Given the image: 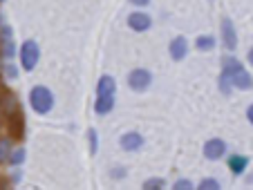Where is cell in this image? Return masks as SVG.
Here are the masks:
<instances>
[{
	"label": "cell",
	"instance_id": "30",
	"mask_svg": "<svg viewBox=\"0 0 253 190\" xmlns=\"http://www.w3.org/2000/svg\"><path fill=\"white\" fill-rule=\"evenodd\" d=\"M0 123H2V110H0Z\"/></svg>",
	"mask_w": 253,
	"mask_h": 190
},
{
	"label": "cell",
	"instance_id": "3",
	"mask_svg": "<svg viewBox=\"0 0 253 190\" xmlns=\"http://www.w3.org/2000/svg\"><path fill=\"white\" fill-rule=\"evenodd\" d=\"M18 58H20V67L23 72H34L36 65L41 61V47L34 38H27L18 45Z\"/></svg>",
	"mask_w": 253,
	"mask_h": 190
},
{
	"label": "cell",
	"instance_id": "18",
	"mask_svg": "<svg viewBox=\"0 0 253 190\" xmlns=\"http://www.w3.org/2000/svg\"><path fill=\"white\" fill-rule=\"evenodd\" d=\"M85 137H87V152H90L92 157L99 154V132H96L94 128H90L85 132Z\"/></svg>",
	"mask_w": 253,
	"mask_h": 190
},
{
	"label": "cell",
	"instance_id": "28",
	"mask_svg": "<svg viewBox=\"0 0 253 190\" xmlns=\"http://www.w3.org/2000/svg\"><path fill=\"white\" fill-rule=\"evenodd\" d=\"M247 121H249V123L253 125V103H251V105H249V108H247Z\"/></svg>",
	"mask_w": 253,
	"mask_h": 190
},
{
	"label": "cell",
	"instance_id": "24",
	"mask_svg": "<svg viewBox=\"0 0 253 190\" xmlns=\"http://www.w3.org/2000/svg\"><path fill=\"white\" fill-rule=\"evenodd\" d=\"M9 38H14V29L9 25H0V40H9Z\"/></svg>",
	"mask_w": 253,
	"mask_h": 190
},
{
	"label": "cell",
	"instance_id": "25",
	"mask_svg": "<svg viewBox=\"0 0 253 190\" xmlns=\"http://www.w3.org/2000/svg\"><path fill=\"white\" fill-rule=\"evenodd\" d=\"M126 172H128V170H126L124 166H117V168H112V170H110V177H112V179H124Z\"/></svg>",
	"mask_w": 253,
	"mask_h": 190
},
{
	"label": "cell",
	"instance_id": "19",
	"mask_svg": "<svg viewBox=\"0 0 253 190\" xmlns=\"http://www.w3.org/2000/svg\"><path fill=\"white\" fill-rule=\"evenodd\" d=\"M166 186L168 184H166V179H164V177H148V179L141 184V188L143 190H164Z\"/></svg>",
	"mask_w": 253,
	"mask_h": 190
},
{
	"label": "cell",
	"instance_id": "10",
	"mask_svg": "<svg viewBox=\"0 0 253 190\" xmlns=\"http://www.w3.org/2000/svg\"><path fill=\"white\" fill-rule=\"evenodd\" d=\"M249 163H251V159H249L247 154H240V152L229 154V152H226V168L231 170V175L242 177L244 172L249 170Z\"/></svg>",
	"mask_w": 253,
	"mask_h": 190
},
{
	"label": "cell",
	"instance_id": "21",
	"mask_svg": "<svg viewBox=\"0 0 253 190\" xmlns=\"http://www.w3.org/2000/svg\"><path fill=\"white\" fill-rule=\"evenodd\" d=\"M197 188H200V190H220L222 184L217 179H211V177H206V179H202L200 184H197Z\"/></svg>",
	"mask_w": 253,
	"mask_h": 190
},
{
	"label": "cell",
	"instance_id": "12",
	"mask_svg": "<svg viewBox=\"0 0 253 190\" xmlns=\"http://www.w3.org/2000/svg\"><path fill=\"white\" fill-rule=\"evenodd\" d=\"M117 105V94H105V96H96L94 99V112L99 116H105V114H110Z\"/></svg>",
	"mask_w": 253,
	"mask_h": 190
},
{
	"label": "cell",
	"instance_id": "9",
	"mask_svg": "<svg viewBox=\"0 0 253 190\" xmlns=\"http://www.w3.org/2000/svg\"><path fill=\"white\" fill-rule=\"evenodd\" d=\"M188 52H191V43H188V38L182 36V34L175 36L170 43H168V54H170V58L175 63H182L184 58L188 56Z\"/></svg>",
	"mask_w": 253,
	"mask_h": 190
},
{
	"label": "cell",
	"instance_id": "5",
	"mask_svg": "<svg viewBox=\"0 0 253 190\" xmlns=\"http://www.w3.org/2000/svg\"><path fill=\"white\" fill-rule=\"evenodd\" d=\"M226 152H229V146H226V141L220 137L206 139L204 146H202V154H204V159H209V161H220V159L226 157Z\"/></svg>",
	"mask_w": 253,
	"mask_h": 190
},
{
	"label": "cell",
	"instance_id": "31",
	"mask_svg": "<svg viewBox=\"0 0 253 190\" xmlns=\"http://www.w3.org/2000/svg\"><path fill=\"white\" fill-rule=\"evenodd\" d=\"M0 87H2V74H0Z\"/></svg>",
	"mask_w": 253,
	"mask_h": 190
},
{
	"label": "cell",
	"instance_id": "22",
	"mask_svg": "<svg viewBox=\"0 0 253 190\" xmlns=\"http://www.w3.org/2000/svg\"><path fill=\"white\" fill-rule=\"evenodd\" d=\"M18 67L14 65V63H9V61H5V65H2V78H16V76H18Z\"/></svg>",
	"mask_w": 253,
	"mask_h": 190
},
{
	"label": "cell",
	"instance_id": "26",
	"mask_svg": "<svg viewBox=\"0 0 253 190\" xmlns=\"http://www.w3.org/2000/svg\"><path fill=\"white\" fill-rule=\"evenodd\" d=\"M20 181H23V166L20 168H14V172H11V184H20Z\"/></svg>",
	"mask_w": 253,
	"mask_h": 190
},
{
	"label": "cell",
	"instance_id": "1",
	"mask_svg": "<svg viewBox=\"0 0 253 190\" xmlns=\"http://www.w3.org/2000/svg\"><path fill=\"white\" fill-rule=\"evenodd\" d=\"M222 74H226V78L231 81L233 90L240 92H249L253 90V76L251 72L244 67V63L240 58H235L233 54H226L222 56Z\"/></svg>",
	"mask_w": 253,
	"mask_h": 190
},
{
	"label": "cell",
	"instance_id": "8",
	"mask_svg": "<svg viewBox=\"0 0 253 190\" xmlns=\"http://www.w3.org/2000/svg\"><path fill=\"white\" fill-rule=\"evenodd\" d=\"M126 23H128V27L132 29V32L143 34V32H148V29L153 27V16H150L148 11H130L128 18H126Z\"/></svg>",
	"mask_w": 253,
	"mask_h": 190
},
{
	"label": "cell",
	"instance_id": "7",
	"mask_svg": "<svg viewBox=\"0 0 253 190\" xmlns=\"http://www.w3.org/2000/svg\"><path fill=\"white\" fill-rule=\"evenodd\" d=\"M0 110H2V119H11V116H18L23 114V108H20L18 96L11 90H2V96H0Z\"/></svg>",
	"mask_w": 253,
	"mask_h": 190
},
{
	"label": "cell",
	"instance_id": "29",
	"mask_svg": "<svg viewBox=\"0 0 253 190\" xmlns=\"http://www.w3.org/2000/svg\"><path fill=\"white\" fill-rule=\"evenodd\" d=\"M247 63L253 65V47H249V52H247Z\"/></svg>",
	"mask_w": 253,
	"mask_h": 190
},
{
	"label": "cell",
	"instance_id": "11",
	"mask_svg": "<svg viewBox=\"0 0 253 190\" xmlns=\"http://www.w3.org/2000/svg\"><path fill=\"white\" fill-rule=\"evenodd\" d=\"M143 143H146V139H143L141 132H124L119 137V146L124 152H139L143 148Z\"/></svg>",
	"mask_w": 253,
	"mask_h": 190
},
{
	"label": "cell",
	"instance_id": "20",
	"mask_svg": "<svg viewBox=\"0 0 253 190\" xmlns=\"http://www.w3.org/2000/svg\"><path fill=\"white\" fill-rule=\"evenodd\" d=\"M217 90H220V94H224V96L233 94V85H231V81L226 78V74H222V72H220V76H217Z\"/></svg>",
	"mask_w": 253,
	"mask_h": 190
},
{
	"label": "cell",
	"instance_id": "13",
	"mask_svg": "<svg viewBox=\"0 0 253 190\" xmlns=\"http://www.w3.org/2000/svg\"><path fill=\"white\" fill-rule=\"evenodd\" d=\"M105 94H117V81L110 74H103L96 81V96H105Z\"/></svg>",
	"mask_w": 253,
	"mask_h": 190
},
{
	"label": "cell",
	"instance_id": "32",
	"mask_svg": "<svg viewBox=\"0 0 253 190\" xmlns=\"http://www.w3.org/2000/svg\"><path fill=\"white\" fill-rule=\"evenodd\" d=\"M0 25H2V14H0Z\"/></svg>",
	"mask_w": 253,
	"mask_h": 190
},
{
	"label": "cell",
	"instance_id": "16",
	"mask_svg": "<svg viewBox=\"0 0 253 190\" xmlns=\"http://www.w3.org/2000/svg\"><path fill=\"white\" fill-rule=\"evenodd\" d=\"M25 161H27V150H25L23 146H20V148H16V146H14V150H11V154H9V161H7V166H11V168H20Z\"/></svg>",
	"mask_w": 253,
	"mask_h": 190
},
{
	"label": "cell",
	"instance_id": "23",
	"mask_svg": "<svg viewBox=\"0 0 253 190\" xmlns=\"http://www.w3.org/2000/svg\"><path fill=\"white\" fill-rule=\"evenodd\" d=\"M170 188L172 190H195V184L191 179H177V181H172Z\"/></svg>",
	"mask_w": 253,
	"mask_h": 190
},
{
	"label": "cell",
	"instance_id": "27",
	"mask_svg": "<svg viewBox=\"0 0 253 190\" xmlns=\"http://www.w3.org/2000/svg\"><path fill=\"white\" fill-rule=\"evenodd\" d=\"M132 7H137V9H141V7H148L150 5V0H128Z\"/></svg>",
	"mask_w": 253,
	"mask_h": 190
},
{
	"label": "cell",
	"instance_id": "6",
	"mask_svg": "<svg viewBox=\"0 0 253 190\" xmlns=\"http://www.w3.org/2000/svg\"><path fill=\"white\" fill-rule=\"evenodd\" d=\"M220 38L226 52H235L238 49V29H235V23L229 16H224L220 20Z\"/></svg>",
	"mask_w": 253,
	"mask_h": 190
},
{
	"label": "cell",
	"instance_id": "15",
	"mask_svg": "<svg viewBox=\"0 0 253 190\" xmlns=\"http://www.w3.org/2000/svg\"><path fill=\"white\" fill-rule=\"evenodd\" d=\"M16 54H18V45L14 43V38L0 40V58H2V61H11Z\"/></svg>",
	"mask_w": 253,
	"mask_h": 190
},
{
	"label": "cell",
	"instance_id": "17",
	"mask_svg": "<svg viewBox=\"0 0 253 190\" xmlns=\"http://www.w3.org/2000/svg\"><path fill=\"white\" fill-rule=\"evenodd\" d=\"M195 49H200V52H213L215 36H211V34H200V36L195 38Z\"/></svg>",
	"mask_w": 253,
	"mask_h": 190
},
{
	"label": "cell",
	"instance_id": "2",
	"mask_svg": "<svg viewBox=\"0 0 253 190\" xmlns=\"http://www.w3.org/2000/svg\"><path fill=\"white\" fill-rule=\"evenodd\" d=\"M27 101L34 112L41 114V116H45V114H49L54 110V94L47 85H34L32 90H29Z\"/></svg>",
	"mask_w": 253,
	"mask_h": 190
},
{
	"label": "cell",
	"instance_id": "4",
	"mask_svg": "<svg viewBox=\"0 0 253 190\" xmlns=\"http://www.w3.org/2000/svg\"><path fill=\"white\" fill-rule=\"evenodd\" d=\"M126 81H128V87L132 92H146L150 90V85H153V72L146 70V67H134V70L128 72V76H126Z\"/></svg>",
	"mask_w": 253,
	"mask_h": 190
},
{
	"label": "cell",
	"instance_id": "33",
	"mask_svg": "<svg viewBox=\"0 0 253 190\" xmlns=\"http://www.w3.org/2000/svg\"><path fill=\"white\" fill-rule=\"evenodd\" d=\"M0 2H5V0H0Z\"/></svg>",
	"mask_w": 253,
	"mask_h": 190
},
{
	"label": "cell",
	"instance_id": "14",
	"mask_svg": "<svg viewBox=\"0 0 253 190\" xmlns=\"http://www.w3.org/2000/svg\"><path fill=\"white\" fill-rule=\"evenodd\" d=\"M11 150H14V139L9 134H0V166H7Z\"/></svg>",
	"mask_w": 253,
	"mask_h": 190
}]
</instances>
